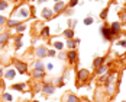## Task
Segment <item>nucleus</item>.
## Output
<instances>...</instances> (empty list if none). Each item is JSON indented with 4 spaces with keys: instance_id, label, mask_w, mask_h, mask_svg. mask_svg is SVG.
Segmentation results:
<instances>
[{
    "instance_id": "f257e3e1",
    "label": "nucleus",
    "mask_w": 126,
    "mask_h": 102,
    "mask_svg": "<svg viewBox=\"0 0 126 102\" xmlns=\"http://www.w3.org/2000/svg\"><path fill=\"white\" fill-rule=\"evenodd\" d=\"M100 31H101L103 37H104V38H106L107 41H110V40L113 38V34H115V32H113V31H112L110 28H104V26H103V28H101Z\"/></svg>"
},
{
    "instance_id": "f03ea898",
    "label": "nucleus",
    "mask_w": 126,
    "mask_h": 102,
    "mask_svg": "<svg viewBox=\"0 0 126 102\" xmlns=\"http://www.w3.org/2000/svg\"><path fill=\"white\" fill-rule=\"evenodd\" d=\"M15 66H16V69H17V72H19V73H22V74L28 72V66H26L25 63L19 61V60H16V61H15Z\"/></svg>"
},
{
    "instance_id": "7ed1b4c3",
    "label": "nucleus",
    "mask_w": 126,
    "mask_h": 102,
    "mask_svg": "<svg viewBox=\"0 0 126 102\" xmlns=\"http://www.w3.org/2000/svg\"><path fill=\"white\" fill-rule=\"evenodd\" d=\"M67 57H68V61L71 64H74L77 61V53H76V51H70V53L67 54Z\"/></svg>"
},
{
    "instance_id": "20e7f679",
    "label": "nucleus",
    "mask_w": 126,
    "mask_h": 102,
    "mask_svg": "<svg viewBox=\"0 0 126 102\" xmlns=\"http://www.w3.org/2000/svg\"><path fill=\"white\" fill-rule=\"evenodd\" d=\"M35 54H36L38 57H45V56L48 54V51H46V48H45V47H39V48H36Z\"/></svg>"
},
{
    "instance_id": "39448f33",
    "label": "nucleus",
    "mask_w": 126,
    "mask_h": 102,
    "mask_svg": "<svg viewBox=\"0 0 126 102\" xmlns=\"http://www.w3.org/2000/svg\"><path fill=\"white\" fill-rule=\"evenodd\" d=\"M42 91H44L46 95H52V93H54V91H55V88H54V86H51L49 83H46L45 86L42 88Z\"/></svg>"
},
{
    "instance_id": "423d86ee",
    "label": "nucleus",
    "mask_w": 126,
    "mask_h": 102,
    "mask_svg": "<svg viewBox=\"0 0 126 102\" xmlns=\"http://www.w3.org/2000/svg\"><path fill=\"white\" fill-rule=\"evenodd\" d=\"M78 79H80V80H83V82H84V80H87V79H88V72H87V70H84V69H83V70H80V72H78Z\"/></svg>"
},
{
    "instance_id": "0eeeda50",
    "label": "nucleus",
    "mask_w": 126,
    "mask_h": 102,
    "mask_svg": "<svg viewBox=\"0 0 126 102\" xmlns=\"http://www.w3.org/2000/svg\"><path fill=\"white\" fill-rule=\"evenodd\" d=\"M51 16H52V10H49V9L42 10V18L44 19H51Z\"/></svg>"
},
{
    "instance_id": "6e6552de",
    "label": "nucleus",
    "mask_w": 126,
    "mask_h": 102,
    "mask_svg": "<svg viewBox=\"0 0 126 102\" xmlns=\"http://www.w3.org/2000/svg\"><path fill=\"white\" fill-rule=\"evenodd\" d=\"M45 76V72L44 70H33V77L35 79H41Z\"/></svg>"
},
{
    "instance_id": "1a4fd4ad",
    "label": "nucleus",
    "mask_w": 126,
    "mask_h": 102,
    "mask_svg": "<svg viewBox=\"0 0 126 102\" xmlns=\"http://www.w3.org/2000/svg\"><path fill=\"white\" fill-rule=\"evenodd\" d=\"M65 98H67V102H78V98H77L76 95H71V93H68Z\"/></svg>"
},
{
    "instance_id": "9d476101",
    "label": "nucleus",
    "mask_w": 126,
    "mask_h": 102,
    "mask_svg": "<svg viewBox=\"0 0 126 102\" xmlns=\"http://www.w3.org/2000/svg\"><path fill=\"white\" fill-rule=\"evenodd\" d=\"M64 37H67L68 40H71L74 37V31L73 29H67V31H64Z\"/></svg>"
},
{
    "instance_id": "9b49d317",
    "label": "nucleus",
    "mask_w": 126,
    "mask_h": 102,
    "mask_svg": "<svg viewBox=\"0 0 126 102\" xmlns=\"http://www.w3.org/2000/svg\"><path fill=\"white\" fill-rule=\"evenodd\" d=\"M62 9H64V3L62 2H58L55 6H54V12H61Z\"/></svg>"
},
{
    "instance_id": "f8f14e48",
    "label": "nucleus",
    "mask_w": 126,
    "mask_h": 102,
    "mask_svg": "<svg viewBox=\"0 0 126 102\" xmlns=\"http://www.w3.org/2000/svg\"><path fill=\"white\" fill-rule=\"evenodd\" d=\"M19 15L22 16V18H28V16H29L28 9H26V7H20V9H19Z\"/></svg>"
},
{
    "instance_id": "ddd939ff",
    "label": "nucleus",
    "mask_w": 126,
    "mask_h": 102,
    "mask_svg": "<svg viewBox=\"0 0 126 102\" xmlns=\"http://www.w3.org/2000/svg\"><path fill=\"white\" fill-rule=\"evenodd\" d=\"M103 61H104V58H103V57H97V58H96V61L93 63V66H94V67H100V66L103 64Z\"/></svg>"
},
{
    "instance_id": "4468645a",
    "label": "nucleus",
    "mask_w": 126,
    "mask_h": 102,
    "mask_svg": "<svg viewBox=\"0 0 126 102\" xmlns=\"http://www.w3.org/2000/svg\"><path fill=\"white\" fill-rule=\"evenodd\" d=\"M33 70H44V64L41 61H36L33 64Z\"/></svg>"
},
{
    "instance_id": "2eb2a0df",
    "label": "nucleus",
    "mask_w": 126,
    "mask_h": 102,
    "mask_svg": "<svg viewBox=\"0 0 126 102\" xmlns=\"http://www.w3.org/2000/svg\"><path fill=\"white\" fill-rule=\"evenodd\" d=\"M17 25H19V22H17V21H15V19H10V21H7V26H10V28H16Z\"/></svg>"
},
{
    "instance_id": "dca6fc26",
    "label": "nucleus",
    "mask_w": 126,
    "mask_h": 102,
    "mask_svg": "<svg viewBox=\"0 0 126 102\" xmlns=\"http://www.w3.org/2000/svg\"><path fill=\"white\" fill-rule=\"evenodd\" d=\"M7 40H9V35H7V34H3V35H0V45H3Z\"/></svg>"
},
{
    "instance_id": "f3484780",
    "label": "nucleus",
    "mask_w": 126,
    "mask_h": 102,
    "mask_svg": "<svg viewBox=\"0 0 126 102\" xmlns=\"http://www.w3.org/2000/svg\"><path fill=\"white\" fill-rule=\"evenodd\" d=\"M13 89H16V91H23V89H25V83H17V85H13Z\"/></svg>"
},
{
    "instance_id": "a211bd4d",
    "label": "nucleus",
    "mask_w": 126,
    "mask_h": 102,
    "mask_svg": "<svg viewBox=\"0 0 126 102\" xmlns=\"http://www.w3.org/2000/svg\"><path fill=\"white\" fill-rule=\"evenodd\" d=\"M113 32H117L119 29H120V23L119 22H115V23H112V28H110Z\"/></svg>"
},
{
    "instance_id": "6ab92c4d",
    "label": "nucleus",
    "mask_w": 126,
    "mask_h": 102,
    "mask_svg": "<svg viewBox=\"0 0 126 102\" xmlns=\"http://www.w3.org/2000/svg\"><path fill=\"white\" fill-rule=\"evenodd\" d=\"M15 74H16V72L10 69V70H7V73H6V77H7V79H13V77H15Z\"/></svg>"
},
{
    "instance_id": "aec40b11",
    "label": "nucleus",
    "mask_w": 126,
    "mask_h": 102,
    "mask_svg": "<svg viewBox=\"0 0 126 102\" xmlns=\"http://www.w3.org/2000/svg\"><path fill=\"white\" fill-rule=\"evenodd\" d=\"M3 99L7 101V102H12V101H13V98H12L10 93H3Z\"/></svg>"
},
{
    "instance_id": "412c9836",
    "label": "nucleus",
    "mask_w": 126,
    "mask_h": 102,
    "mask_svg": "<svg viewBox=\"0 0 126 102\" xmlns=\"http://www.w3.org/2000/svg\"><path fill=\"white\" fill-rule=\"evenodd\" d=\"M48 34H49V28H48V26L41 31V35H42V37H48Z\"/></svg>"
},
{
    "instance_id": "4be33fe9",
    "label": "nucleus",
    "mask_w": 126,
    "mask_h": 102,
    "mask_svg": "<svg viewBox=\"0 0 126 102\" xmlns=\"http://www.w3.org/2000/svg\"><path fill=\"white\" fill-rule=\"evenodd\" d=\"M16 29H17V32H23V31L26 29V26H25V25H20V23H19V25L16 26Z\"/></svg>"
},
{
    "instance_id": "5701e85b",
    "label": "nucleus",
    "mask_w": 126,
    "mask_h": 102,
    "mask_svg": "<svg viewBox=\"0 0 126 102\" xmlns=\"http://www.w3.org/2000/svg\"><path fill=\"white\" fill-rule=\"evenodd\" d=\"M20 40H22V37H17V38H16V48H20V47H22Z\"/></svg>"
},
{
    "instance_id": "b1692460",
    "label": "nucleus",
    "mask_w": 126,
    "mask_h": 102,
    "mask_svg": "<svg viewBox=\"0 0 126 102\" xmlns=\"http://www.w3.org/2000/svg\"><path fill=\"white\" fill-rule=\"evenodd\" d=\"M67 47H68V48H74V47H76V42H74V41H71V40H68Z\"/></svg>"
},
{
    "instance_id": "393cba45",
    "label": "nucleus",
    "mask_w": 126,
    "mask_h": 102,
    "mask_svg": "<svg viewBox=\"0 0 126 102\" xmlns=\"http://www.w3.org/2000/svg\"><path fill=\"white\" fill-rule=\"evenodd\" d=\"M84 23H86V25H91V23H93V18H86V19H84Z\"/></svg>"
},
{
    "instance_id": "a878e982",
    "label": "nucleus",
    "mask_w": 126,
    "mask_h": 102,
    "mask_svg": "<svg viewBox=\"0 0 126 102\" xmlns=\"http://www.w3.org/2000/svg\"><path fill=\"white\" fill-rule=\"evenodd\" d=\"M54 45H55V48H57V50H62V47H64V44H62V42H55Z\"/></svg>"
},
{
    "instance_id": "bb28decb",
    "label": "nucleus",
    "mask_w": 126,
    "mask_h": 102,
    "mask_svg": "<svg viewBox=\"0 0 126 102\" xmlns=\"http://www.w3.org/2000/svg\"><path fill=\"white\" fill-rule=\"evenodd\" d=\"M106 16H107V9H104V10L100 13V18H101V19H106Z\"/></svg>"
},
{
    "instance_id": "cd10ccee",
    "label": "nucleus",
    "mask_w": 126,
    "mask_h": 102,
    "mask_svg": "<svg viewBox=\"0 0 126 102\" xmlns=\"http://www.w3.org/2000/svg\"><path fill=\"white\" fill-rule=\"evenodd\" d=\"M7 7V3L6 2H0V10H3V9H6Z\"/></svg>"
},
{
    "instance_id": "c85d7f7f",
    "label": "nucleus",
    "mask_w": 126,
    "mask_h": 102,
    "mask_svg": "<svg viewBox=\"0 0 126 102\" xmlns=\"http://www.w3.org/2000/svg\"><path fill=\"white\" fill-rule=\"evenodd\" d=\"M104 72H106V67H103V66H100V67H99V72H97V73H99V74H103Z\"/></svg>"
},
{
    "instance_id": "c756f323",
    "label": "nucleus",
    "mask_w": 126,
    "mask_h": 102,
    "mask_svg": "<svg viewBox=\"0 0 126 102\" xmlns=\"http://www.w3.org/2000/svg\"><path fill=\"white\" fill-rule=\"evenodd\" d=\"M77 3H78V0H71V2H70V7H74Z\"/></svg>"
},
{
    "instance_id": "7c9ffc66",
    "label": "nucleus",
    "mask_w": 126,
    "mask_h": 102,
    "mask_svg": "<svg viewBox=\"0 0 126 102\" xmlns=\"http://www.w3.org/2000/svg\"><path fill=\"white\" fill-rule=\"evenodd\" d=\"M57 85H58V86L61 88V86H64V83H62V79L60 77V79H57Z\"/></svg>"
},
{
    "instance_id": "2f4dec72",
    "label": "nucleus",
    "mask_w": 126,
    "mask_h": 102,
    "mask_svg": "<svg viewBox=\"0 0 126 102\" xmlns=\"http://www.w3.org/2000/svg\"><path fill=\"white\" fill-rule=\"evenodd\" d=\"M48 56H51V57L55 56V51H54V50H49V51H48Z\"/></svg>"
},
{
    "instance_id": "473e14b6",
    "label": "nucleus",
    "mask_w": 126,
    "mask_h": 102,
    "mask_svg": "<svg viewBox=\"0 0 126 102\" xmlns=\"http://www.w3.org/2000/svg\"><path fill=\"white\" fill-rule=\"evenodd\" d=\"M3 23H6V19L3 18V16H0V25H3Z\"/></svg>"
},
{
    "instance_id": "72a5a7b5",
    "label": "nucleus",
    "mask_w": 126,
    "mask_h": 102,
    "mask_svg": "<svg viewBox=\"0 0 126 102\" xmlns=\"http://www.w3.org/2000/svg\"><path fill=\"white\" fill-rule=\"evenodd\" d=\"M65 57H67V56H65V54H64V53H62V54H60V58H61V60H64V58H65Z\"/></svg>"
},
{
    "instance_id": "f704fd0d",
    "label": "nucleus",
    "mask_w": 126,
    "mask_h": 102,
    "mask_svg": "<svg viewBox=\"0 0 126 102\" xmlns=\"http://www.w3.org/2000/svg\"><path fill=\"white\" fill-rule=\"evenodd\" d=\"M119 44H120V45H123V47H125V45H126V41H120V42H119Z\"/></svg>"
},
{
    "instance_id": "c9c22d12",
    "label": "nucleus",
    "mask_w": 126,
    "mask_h": 102,
    "mask_svg": "<svg viewBox=\"0 0 126 102\" xmlns=\"http://www.w3.org/2000/svg\"><path fill=\"white\" fill-rule=\"evenodd\" d=\"M3 74V69H0V76H2Z\"/></svg>"
},
{
    "instance_id": "e433bc0d",
    "label": "nucleus",
    "mask_w": 126,
    "mask_h": 102,
    "mask_svg": "<svg viewBox=\"0 0 126 102\" xmlns=\"http://www.w3.org/2000/svg\"><path fill=\"white\" fill-rule=\"evenodd\" d=\"M46 2V0H39V3H45Z\"/></svg>"
},
{
    "instance_id": "4c0bfd02",
    "label": "nucleus",
    "mask_w": 126,
    "mask_h": 102,
    "mask_svg": "<svg viewBox=\"0 0 126 102\" xmlns=\"http://www.w3.org/2000/svg\"><path fill=\"white\" fill-rule=\"evenodd\" d=\"M55 2H57V3H58V2H61V0H55Z\"/></svg>"
},
{
    "instance_id": "58836bf2",
    "label": "nucleus",
    "mask_w": 126,
    "mask_h": 102,
    "mask_svg": "<svg viewBox=\"0 0 126 102\" xmlns=\"http://www.w3.org/2000/svg\"><path fill=\"white\" fill-rule=\"evenodd\" d=\"M83 102H88V101H83Z\"/></svg>"
},
{
    "instance_id": "ea45409f",
    "label": "nucleus",
    "mask_w": 126,
    "mask_h": 102,
    "mask_svg": "<svg viewBox=\"0 0 126 102\" xmlns=\"http://www.w3.org/2000/svg\"><path fill=\"white\" fill-rule=\"evenodd\" d=\"M33 102H36V101H33Z\"/></svg>"
},
{
    "instance_id": "a19ab883",
    "label": "nucleus",
    "mask_w": 126,
    "mask_h": 102,
    "mask_svg": "<svg viewBox=\"0 0 126 102\" xmlns=\"http://www.w3.org/2000/svg\"><path fill=\"white\" fill-rule=\"evenodd\" d=\"M123 102H126V101H123Z\"/></svg>"
}]
</instances>
